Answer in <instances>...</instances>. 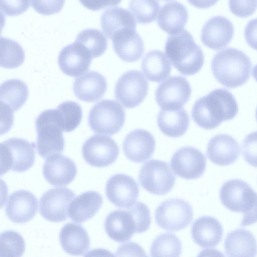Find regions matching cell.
Masks as SVG:
<instances>
[{
    "instance_id": "cell-1",
    "label": "cell",
    "mask_w": 257,
    "mask_h": 257,
    "mask_svg": "<svg viewBox=\"0 0 257 257\" xmlns=\"http://www.w3.org/2000/svg\"><path fill=\"white\" fill-rule=\"evenodd\" d=\"M238 111V105L232 93L225 89H217L195 102L192 117L200 127L212 130L222 121L235 117Z\"/></svg>"
},
{
    "instance_id": "cell-2",
    "label": "cell",
    "mask_w": 257,
    "mask_h": 257,
    "mask_svg": "<svg viewBox=\"0 0 257 257\" xmlns=\"http://www.w3.org/2000/svg\"><path fill=\"white\" fill-rule=\"evenodd\" d=\"M251 62L243 52L228 48L215 54L211 62L213 76L221 84L233 88L245 84L250 76Z\"/></svg>"
},
{
    "instance_id": "cell-3",
    "label": "cell",
    "mask_w": 257,
    "mask_h": 257,
    "mask_svg": "<svg viewBox=\"0 0 257 257\" xmlns=\"http://www.w3.org/2000/svg\"><path fill=\"white\" fill-rule=\"evenodd\" d=\"M165 52L174 67L184 75L197 73L204 64L203 51L185 30L169 36Z\"/></svg>"
},
{
    "instance_id": "cell-4",
    "label": "cell",
    "mask_w": 257,
    "mask_h": 257,
    "mask_svg": "<svg viewBox=\"0 0 257 257\" xmlns=\"http://www.w3.org/2000/svg\"><path fill=\"white\" fill-rule=\"evenodd\" d=\"M35 124L39 155L45 159L52 155L62 153L65 141L57 108L43 111L36 118Z\"/></svg>"
},
{
    "instance_id": "cell-5",
    "label": "cell",
    "mask_w": 257,
    "mask_h": 257,
    "mask_svg": "<svg viewBox=\"0 0 257 257\" xmlns=\"http://www.w3.org/2000/svg\"><path fill=\"white\" fill-rule=\"evenodd\" d=\"M35 145L26 140L13 138L0 145L1 175L10 170L23 172L34 164Z\"/></svg>"
},
{
    "instance_id": "cell-6",
    "label": "cell",
    "mask_w": 257,
    "mask_h": 257,
    "mask_svg": "<svg viewBox=\"0 0 257 257\" xmlns=\"http://www.w3.org/2000/svg\"><path fill=\"white\" fill-rule=\"evenodd\" d=\"M125 118L124 110L119 103L113 100L104 99L90 109L88 121L94 133L111 136L121 130Z\"/></svg>"
},
{
    "instance_id": "cell-7",
    "label": "cell",
    "mask_w": 257,
    "mask_h": 257,
    "mask_svg": "<svg viewBox=\"0 0 257 257\" xmlns=\"http://www.w3.org/2000/svg\"><path fill=\"white\" fill-rule=\"evenodd\" d=\"M139 179L145 190L157 195H165L171 191L176 179L168 164L157 160H150L142 166Z\"/></svg>"
},
{
    "instance_id": "cell-8",
    "label": "cell",
    "mask_w": 257,
    "mask_h": 257,
    "mask_svg": "<svg viewBox=\"0 0 257 257\" xmlns=\"http://www.w3.org/2000/svg\"><path fill=\"white\" fill-rule=\"evenodd\" d=\"M155 219L158 225L168 231H178L187 226L193 218L192 207L181 199L172 198L157 208Z\"/></svg>"
},
{
    "instance_id": "cell-9",
    "label": "cell",
    "mask_w": 257,
    "mask_h": 257,
    "mask_svg": "<svg viewBox=\"0 0 257 257\" xmlns=\"http://www.w3.org/2000/svg\"><path fill=\"white\" fill-rule=\"evenodd\" d=\"M148 89V82L143 74L137 70H130L116 82L115 97L124 107L132 108L144 101Z\"/></svg>"
},
{
    "instance_id": "cell-10",
    "label": "cell",
    "mask_w": 257,
    "mask_h": 257,
    "mask_svg": "<svg viewBox=\"0 0 257 257\" xmlns=\"http://www.w3.org/2000/svg\"><path fill=\"white\" fill-rule=\"evenodd\" d=\"M219 197L222 204L233 212L248 213L257 204V193L245 182L238 179L226 181Z\"/></svg>"
},
{
    "instance_id": "cell-11",
    "label": "cell",
    "mask_w": 257,
    "mask_h": 257,
    "mask_svg": "<svg viewBox=\"0 0 257 257\" xmlns=\"http://www.w3.org/2000/svg\"><path fill=\"white\" fill-rule=\"evenodd\" d=\"M191 88L187 79L181 76L168 78L158 87L156 101L163 109L178 110L188 101Z\"/></svg>"
},
{
    "instance_id": "cell-12",
    "label": "cell",
    "mask_w": 257,
    "mask_h": 257,
    "mask_svg": "<svg viewBox=\"0 0 257 257\" xmlns=\"http://www.w3.org/2000/svg\"><path fill=\"white\" fill-rule=\"evenodd\" d=\"M82 153L84 160L91 166L105 167L115 162L118 155L119 148L110 137L95 135L84 142Z\"/></svg>"
},
{
    "instance_id": "cell-13",
    "label": "cell",
    "mask_w": 257,
    "mask_h": 257,
    "mask_svg": "<svg viewBox=\"0 0 257 257\" xmlns=\"http://www.w3.org/2000/svg\"><path fill=\"white\" fill-rule=\"evenodd\" d=\"M75 196V193L67 187L48 190L40 200V213L44 218L51 222L66 220L68 207Z\"/></svg>"
},
{
    "instance_id": "cell-14",
    "label": "cell",
    "mask_w": 257,
    "mask_h": 257,
    "mask_svg": "<svg viewBox=\"0 0 257 257\" xmlns=\"http://www.w3.org/2000/svg\"><path fill=\"white\" fill-rule=\"evenodd\" d=\"M170 165L173 172L185 179H195L204 173L206 165L204 155L198 149L184 147L173 155Z\"/></svg>"
},
{
    "instance_id": "cell-15",
    "label": "cell",
    "mask_w": 257,
    "mask_h": 257,
    "mask_svg": "<svg viewBox=\"0 0 257 257\" xmlns=\"http://www.w3.org/2000/svg\"><path fill=\"white\" fill-rule=\"evenodd\" d=\"M105 192L107 198L114 205L120 208H128L138 199L139 187L131 177L117 174L107 181Z\"/></svg>"
},
{
    "instance_id": "cell-16",
    "label": "cell",
    "mask_w": 257,
    "mask_h": 257,
    "mask_svg": "<svg viewBox=\"0 0 257 257\" xmlns=\"http://www.w3.org/2000/svg\"><path fill=\"white\" fill-rule=\"evenodd\" d=\"M92 59L87 50L75 42L61 50L58 63L60 69L65 74L76 77L89 70Z\"/></svg>"
},
{
    "instance_id": "cell-17",
    "label": "cell",
    "mask_w": 257,
    "mask_h": 257,
    "mask_svg": "<svg viewBox=\"0 0 257 257\" xmlns=\"http://www.w3.org/2000/svg\"><path fill=\"white\" fill-rule=\"evenodd\" d=\"M234 34L232 23L226 18L218 16L211 18L204 25L201 40L206 47L219 50L225 48Z\"/></svg>"
},
{
    "instance_id": "cell-18",
    "label": "cell",
    "mask_w": 257,
    "mask_h": 257,
    "mask_svg": "<svg viewBox=\"0 0 257 257\" xmlns=\"http://www.w3.org/2000/svg\"><path fill=\"white\" fill-rule=\"evenodd\" d=\"M155 146L156 141L153 135L143 129H137L130 132L122 143L126 157L136 163H142L151 158Z\"/></svg>"
},
{
    "instance_id": "cell-19",
    "label": "cell",
    "mask_w": 257,
    "mask_h": 257,
    "mask_svg": "<svg viewBox=\"0 0 257 257\" xmlns=\"http://www.w3.org/2000/svg\"><path fill=\"white\" fill-rule=\"evenodd\" d=\"M38 201L31 192L20 190L11 194L8 199L6 214L13 222L24 223L31 220L36 215Z\"/></svg>"
},
{
    "instance_id": "cell-20",
    "label": "cell",
    "mask_w": 257,
    "mask_h": 257,
    "mask_svg": "<svg viewBox=\"0 0 257 257\" xmlns=\"http://www.w3.org/2000/svg\"><path fill=\"white\" fill-rule=\"evenodd\" d=\"M77 172L75 163L69 158L59 154L49 157L43 167L45 179L50 184L56 186L70 183L74 179Z\"/></svg>"
},
{
    "instance_id": "cell-21",
    "label": "cell",
    "mask_w": 257,
    "mask_h": 257,
    "mask_svg": "<svg viewBox=\"0 0 257 257\" xmlns=\"http://www.w3.org/2000/svg\"><path fill=\"white\" fill-rule=\"evenodd\" d=\"M113 50L123 61L133 62L140 59L145 51L143 40L136 29L119 30L111 38Z\"/></svg>"
},
{
    "instance_id": "cell-22",
    "label": "cell",
    "mask_w": 257,
    "mask_h": 257,
    "mask_svg": "<svg viewBox=\"0 0 257 257\" xmlns=\"http://www.w3.org/2000/svg\"><path fill=\"white\" fill-rule=\"evenodd\" d=\"M207 155L210 160L216 165H229L239 157V146L231 136L219 134L212 138L208 142Z\"/></svg>"
},
{
    "instance_id": "cell-23",
    "label": "cell",
    "mask_w": 257,
    "mask_h": 257,
    "mask_svg": "<svg viewBox=\"0 0 257 257\" xmlns=\"http://www.w3.org/2000/svg\"><path fill=\"white\" fill-rule=\"evenodd\" d=\"M107 87L104 77L98 72L91 71L75 79L73 90L79 99L92 102L103 97Z\"/></svg>"
},
{
    "instance_id": "cell-24",
    "label": "cell",
    "mask_w": 257,
    "mask_h": 257,
    "mask_svg": "<svg viewBox=\"0 0 257 257\" xmlns=\"http://www.w3.org/2000/svg\"><path fill=\"white\" fill-rule=\"evenodd\" d=\"M104 227L110 238L120 242L128 240L137 231L135 221L127 209L110 212L105 218Z\"/></svg>"
},
{
    "instance_id": "cell-25",
    "label": "cell",
    "mask_w": 257,
    "mask_h": 257,
    "mask_svg": "<svg viewBox=\"0 0 257 257\" xmlns=\"http://www.w3.org/2000/svg\"><path fill=\"white\" fill-rule=\"evenodd\" d=\"M223 232L220 222L211 216L198 218L194 222L191 228L193 240L204 248L216 246L222 238Z\"/></svg>"
},
{
    "instance_id": "cell-26",
    "label": "cell",
    "mask_w": 257,
    "mask_h": 257,
    "mask_svg": "<svg viewBox=\"0 0 257 257\" xmlns=\"http://www.w3.org/2000/svg\"><path fill=\"white\" fill-rule=\"evenodd\" d=\"M59 239L64 250L73 255L83 254L90 247V238L86 230L73 223H66L62 228Z\"/></svg>"
},
{
    "instance_id": "cell-27",
    "label": "cell",
    "mask_w": 257,
    "mask_h": 257,
    "mask_svg": "<svg viewBox=\"0 0 257 257\" xmlns=\"http://www.w3.org/2000/svg\"><path fill=\"white\" fill-rule=\"evenodd\" d=\"M102 202V197L98 192L94 191L85 192L71 202L68 216L74 222L82 223L95 215Z\"/></svg>"
},
{
    "instance_id": "cell-28",
    "label": "cell",
    "mask_w": 257,
    "mask_h": 257,
    "mask_svg": "<svg viewBox=\"0 0 257 257\" xmlns=\"http://www.w3.org/2000/svg\"><path fill=\"white\" fill-rule=\"evenodd\" d=\"M188 14L185 7L177 2H170L161 8L157 20L159 27L170 35L183 30Z\"/></svg>"
},
{
    "instance_id": "cell-29",
    "label": "cell",
    "mask_w": 257,
    "mask_h": 257,
    "mask_svg": "<svg viewBox=\"0 0 257 257\" xmlns=\"http://www.w3.org/2000/svg\"><path fill=\"white\" fill-rule=\"evenodd\" d=\"M225 251L229 256H254L257 253V243L249 231L238 229L231 231L224 241Z\"/></svg>"
},
{
    "instance_id": "cell-30",
    "label": "cell",
    "mask_w": 257,
    "mask_h": 257,
    "mask_svg": "<svg viewBox=\"0 0 257 257\" xmlns=\"http://www.w3.org/2000/svg\"><path fill=\"white\" fill-rule=\"evenodd\" d=\"M157 121L159 128L164 135L177 138L187 132L189 125V117L183 108L178 110L161 109L158 113Z\"/></svg>"
},
{
    "instance_id": "cell-31",
    "label": "cell",
    "mask_w": 257,
    "mask_h": 257,
    "mask_svg": "<svg viewBox=\"0 0 257 257\" xmlns=\"http://www.w3.org/2000/svg\"><path fill=\"white\" fill-rule=\"evenodd\" d=\"M101 27L107 36L111 39L119 30L132 28L136 29L137 22L127 10L119 7L110 8L105 11L101 17Z\"/></svg>"
},
{
    "instance_id": "cell-32",
    "label": "cell",
    "mask_w": 257,
    "mask_h": 257,
    "mask_svg": "<svg viewBox=\"0 0 257 257\" xmlns=\"http://www.w3.org/2000/svg\"><path fill=\"white\" fill-rule=\"evenodd\" d=\"M28 88L20 79H12L2 83L0 87L1 107L13 112L18 110L26 102Z\"/></svg>"
},
{
    "instance_id": "cell-33",
    "label": "cell",
    "mask_w": 257,
    "mask_h": 257,
    "mask_svg": "<svg viewBox=\"0 0 257 257\" xmlns=\"http://www.w3.org/2000/svg\"><path fill=\"white\" fill-rule=\"evenodd\" d=\"M142 70L150 81L160 82L168 77L171 71V65L165 54L160 50H153L144 57Z\"/></svg>"
},
{
    "instance_id": "cell-34",
    "label": "cell",
    "mask_w": 257,
    "mask_h": 257,
    "mask_svg": "<svg viewBox=\"0 0 257 257\" xmlns=\"http://www.w3.org/2000/svg\"><path fill=\"white\" fill-rule=\"evenodd\" d=\"M85 47L93 58L101 56L107 47V40L104 35L95 29H87L80 32L75 41Z\"/></svg>"
},
{
    "instance_id": "cell-35",
    "label": "cell",
    "mask_w": 257,
    "mask_h": 257,
    "mask_svg": "<svg viewBox=\"0 0 257 257\" xmlns=\"http://www.w3.org/2000/svg\"><path fill=\"white\" fill-rule=\"evenodd\" d=\"M1 66L7 69L16 68L23 64L25 52L16 41L1 37Z\"/></svg>"
},
{
    "instance_id": "cell-36",
    "label": "cell",
    "mask_w": 257,
    "mask_h": 257,
    "mask_svg": "<svg viewBox=\"0 0 257 257\" xmlns=\"http://www.w3.org/2000/svg\"><path fill=\"white\" fill-rule=\"evenodd\" d=\"M182 244L175 234L165 233L158 236L152 242V256H178L180 255Z\"/></svg>"
},
{
    "instance_id": "cell-37",
    "label": "cell",
    "mask_w": 257,
    "mask_h": 257,
    "mask_svg": "<svg viewBox=\"0 0 257 257\" xmlns=\"http://www.w3.org/2000/svg\"><path fill=\"white\" fill-rule=\"evenodd\" d=\"M57 109L63 132H72L79 125L82 117V110L77 102L66 101L60 104Z\"/></svg>"
},
{
    "instance_id": "cell-38",
    "label": "cell",
    "mask_w": 257,
    "mask_h": 257,
    "mask_svg": "<svg viewBox=\"0 0 257 257\" xmlns=\"http://www.w3.org/2000/svg\"><path fill=\"white\" fill-rule=\"evenodd\" d=\"M128 7L138 22L143 24L154 21L160 9L157 0H130Z\"/></svg>"
},
{
    "instance_id": "cell-39",
    "label": "cell",
    "mask_w": 257,
    "mask_h": 257,
    "mask_svg": "<svg viewBox=\"0 0 257 257\" xmlns=\"http://www.w3.org/2000/svg\"><path fill=\"white\" fill-rule=\"evenodd\" d=\"M25 249V242L22 235L14 230H6L0 236V256L19 257Z\"/></svg>"
},
{
    "instance_id": "cell-40",
    "label": "cell",
    "mask_w": 257,
    "mask_h": 257,
    "mask_svg": "<svg viewBox=\"0 0 257 257\" xmlns=\"http://www.w3.org/2000/svg\"><path fill=\"white\" fill-rule=\"evenodd\" d=\"M127 210L135 221L137 233H142L149 229L151 224V216L149 208L142 202H137Z\"/></svg>"
},
{
    "instance_id": "cell-41",
    "label": "cell",
    "mask_w": 257,
    "mask_h": 257,
    "mask_svg": "<svg viewBox=\"0 0 257 257\" xmlns=\"http://www.w3.org/2000/svg\"><path fill=\"white\" fill-rule=\"evenodd\" d=\"M242 153L248 164L257 167V131L251 133L243 140Z\"/></svg>"
},
{
    "instance_id": "cell-42",
    "label": "cell",
    "mask_w": 257,
    "mask_h": 257,
    "mask_svg": "<svg viewBox=\"0 0 257 257\" xmlns=\"http://www.w3.org/2000/svg\"><path fill=\"white\" fill-rule=\"evenodd\" d=\"M231 12L240 18L251 16L257 9V0H229Z\"/></svg>"
},
{
    "instance_id": "cell-43",
    "label": "cell",
    "mask_w": 257,
    "mask_h": 257,
    "mask_svg": "<svg viewBox=\"0 0 257 257\" xmlns=\"http://www.w3.org/2000/svg\"><path fill=\"white\" fill-rule=\"evenodd\" d=\"M64 3L65 0H32V6L40 14L51 15L59 12Z\"/></svg>"
},
{
    "instance_id": "cell-44",
    "label": "cell",
    "mask_w": 257,
    "mask_h": 257,
    "mask_svg": "<svg viewBox=\"0 0 257 257\" xmlns=\"http://www.w3.org/2000/svg\"><path fill=\"white\" fill-rule=\"evenodd\" d=\"M1 11L9 16H16L25 12L30 7V0H0Z\"/></svg>"
},
{
    "instance_id": "cell-45",
    "label": "cell",
    "mask_w": 257,
    "mask_h": 257,
    "mask_svg": "<svg viewBox=\"0 0 257 257\" xmlns=\"http://www.w3.org/2000/svg\"><path fill=\"white\" fill-rule=\"evenodd\" d=\"M244 35L247 44L257 50V18L248 22L244 29Z\"/></svg>"
},
{
    "instance_id": "cell-46",
    "label": "cell",
    "mask_w": 257,
    "mask_h": 257,
    "mask_svg": "<svg viewBox=\"0 0 257 257\" xmlns=\"http://www.w3.org/2000/svg\"><path fill=\"white\" fill-rule=\"evenodd\" d=\"M121 1V0H79L83 6L93 11L115 6Z\"/></svg>"
},
{
    "instance_id": "cell-47",
    "label": "cell",
    "mask_w": 257,
    "mask_h": 257,
    "mask_svg": "<svg viewBox=\"0 0 257 257\" xmlns=\"http://www.w3.org/2000/svg\"><path fill=\"white\" fill-rule=\"evenodd\" d=\"M117 256L138 255L146 256L143 248L134 242H128L122 244L116 251Z\"/></svg>"
},
{
    "instance_id": "cell-48",
    "label": "cell",
    "mask_w": 257,
    "mask_h": 257,
    "mask_svg": "<svg viewBox=\"0 0 257 257\" xmlns=\"http://www.w3.org/2000/svg\"><path fill=\"white\" fill-rule=\"evenodd\" d=\"M219 0H188L189 3L199 9H207L214 6Z\"/></svg>"
},
{
    "instance_id": "cell-49",
    "label": "cell",
    "mask_w": 257,
    "mask_h": 257,
    "mask_svg": "<svg viewBox=\"0 0 257 257\" xmlns=\"http://www.w3.org/2000/svg\"><path fill=\"white\" fill-rule=\"evenodd\" d=\"M252 76L257 82V65H256L252 69Z\"/></svg>"
},
{
    "instance_id": "cell-50",
    "label": "cell",
    "mask_w": 257,
    "mask_h": 257,
    "mask_svg": "<svg viewBox=\"0 0 257 257\" xmlns=\"http://www.w3.org/2000/svg\"><path fill=\"white\" fill-rule=\"evenodd\" d=\"M255 116H256V121H257V107H256V112H255Z\"/></svg>"
},
{
    "instance_id": "cell-51",
    "label": "cell",
    "mask_w": 257,
    "mask_h": 257,
    "mask_svg": "<svg viewBox=\"0 0 257 257\" xmlns=\"http://www.w3.org/2000/svg\"><path fill=\"white\" fill-rule=\"evenodd\" d=\"M163 1H172V0H163Z\"/></svg>"
}]
</instances>
